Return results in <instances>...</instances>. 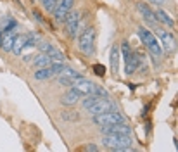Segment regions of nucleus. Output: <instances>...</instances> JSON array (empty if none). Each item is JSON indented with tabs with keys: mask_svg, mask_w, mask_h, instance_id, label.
Wrapping results in <instances>:
<instances>
[{
	"mask_svg": "<svg viewBox=\"0 0 178 152\" xmlns=\"http://www.w3.org/2000/svg\"><path fill=\"white\" fill-rule=\"evenodd\" d=\"M50 64H54L52 62V59L47 55V54H38L35 59H33V66L36 68V69H40V68H45V66H50Z\"/></svg>",
	"mask_w": 178,
	"mask_h": 152,
	"instance_id": "20",
	"label": "nucleus"
},
{
	"mask_svg": "<svg viewBox=\"0 0 178 152\" xmlns=\"http://www.w3.org/2000/svg\"><path fill=\"white\" fill-rule=\"evenodd\" d=\"M30 41V35L28 33H16V36H14V43H12V50L11 52H14V54H19L21 50L24 49V45Z\"/></svg>",
	"mask_w": 178,
	"mask_h": 152,
	"instance_id": "15",
	"label": "nucleus"
},
{
	"mask_svg": "<svg viewBox=\"0 0 178 152\" xmlns=\"http://www.w3.org/2000/svg\"><path fill=\"white\" fill-rule=\"evenodd\" d=\"M71 88L73 90H76L81 97H85V95H97V97H107V92L104 90V88H100L99 85H95V83H92V81H88V80H85V78H80V80H76L73 85H71Z\"/></svg>",
	"mask_w": 178,
	"mask_h": 152,
	"instance_id": "3",
	"label": "nucleus"
},
{
	"mask_svg": "<svg viewBox=\"0 0 178 152\" xmlns=\"http://www.w3.org/2000/svg\"><path fill=\"white\" fill-rule=\"evenodd\" d=\"M130 54H131V47H130V43H128V41H123V43H121V55H123V61H126Z\"/></svg>",
	"mask_w": 178,
	"mask_h": 152,
	"instance_id": "23",
	"label": "nucleus"
},
{
	"mask_svg": "<svg viewBox=\"0 0 178 152\" xmlns=\"http://www.w3.org/2000/svg\"><path fill=\"white\" fill-rule=\"evenodd\" d=\"M80 78H83L80 73H76L74 69H68V68H64L59 74H57V81H59V85H62V86H71L76 80H80Z\"/></svg>",
	"mask_w": 178,
	"mask_h": 152,
	"instance_id": "12",
	"label": "nucleus"
},
{
	"mask_svg": "<svg viewBox=\"0 0 178 152\" xmlns=\"http://www.w3.org/2000/svg\"><path fill=\"white\" fill-rule=\"evenodd\" d=\"M156 17H158V21H161V23H164L168 26H173V19L166 11H158L156 12Z\"/></svg>",
	"mask_w": 178,
	"mask_h": 152,
	"instance_id": "22",
	"label": "nucleus"
},
{
	"mask_svg": "<svg viewBox=\"0 0 178 152\" xmlns=\"http://www.w3.org/2000/svg\"><path fill=\"white\" fill-rule=\"evenodd\" d=\"M78 118H80V116H78L76 111H64V113H62V119H66V121H69V119H71V121H76Z\"/></svg>",
	"mask_w": 178,
	"mask_h": 152,
	"instance_id": "24",
	"label": "nucleus"
},
{
	"mask_svg": "<svg viewBox=\"0 0 178 152\" xmlns=\"http://www.w3.org/2000/svg\"><path fill=\"white\" fill-rule=\"evenodd\" d=\"M66 33L68 36L74 38L78 35V30H80V24H81V12L80 11H71L68 16H66Z\"/></svg>",
	"mask_w": 178,
	"mask_h": 152,
	"instance_id": "7",
	"label": "nucleus"
},
{
	"mask_svg": "<svg viewBox=\"0 0 178 152\" xmlns=\"http://www.w3.org/2000/svg\"><path fill=\"white\" fill-rule=\"evenodd\" d=\"M64 62H54L50 66H45V68H40L35 71V80L38 81H43V80H50L54 76H57L62 69H64Z\"/></svg>",
	"mask_w": 178,
	"mask_h": 152,
	"instance_id": "6",
	"label": "nucleus"
},
{
	"mask_svg": "<svg viewBox=\"0 0 178 152\" xmlns=\"http://www.w3.org/2000/svg\"><path fill=\"white\" fill-rule=\"evenodd\" d=\"M94 45H95V30L92 26H88L86 30H83V33L78 38V49L85 54H92Z\"/></svg>",
	"mask_w": 178,
	"mask_h": 152,
	"instance_id": "4",
	"label": "nucleus"
},
{
	"mask_svg": "<svg viewBox=\"0 0 178 152\" xmlns=\"http://www.w3.org/2000/svg\"><path fill=\"white\" fill-rule=\"evenodd\" d=\"M55 2H57V0H42L43 9H45V11H49V12H52V9H54Z\"/></svg>",
	"mask_w": 178,
	"mask_h": 152,
	"instance_id": "25",
	"label": "nucleus"
},
{
	"mask_svg": "<svg viewBox=\"0 0 178 152\" xmlns=\"http://www.w3.org/2000/svg\"><path fill=\"white\" fill-rule=\"evenodd\" d=\"M159 43L163 50H166L168 54H171L175 49H176V40H175V35L171 31H166V30H159Z\"/></svg>",
	"mask_w": 178,
	"mask_h": 152,
	"instance_id": "11",
	"label": "nucleus"
},
{
	"mask_svg": "<svg viewBox=\"0 0 178 152\" xmlns=\"http://www.w3.org/2000/svg\"><path fill=\"white\" fill-rule=\"evenodd\" d=\"M150 2H154V4H163L164 0H150Z\"/></svg>",
	"mask_w": 178,
	"mask_h": 152,
	"instance_id": "28",
	"label": "nucleus"
},
{
	"mask_svg": "<svg viewBox=\"0 0 178 152\" xmlns=\"http://www.w3.org/2000/svg\"><path fill=\"white\" fill-rule=\"evenodd\" d=\"M140 61H142V57H140L137 52H133V50H131V54H130V55H128V59L125 61V73H126L128 76H131L133 73H135V71L138 69Z\"/></svg>",
	"mask_w": 178,
	"mask_h": 152,
	"instance_id": "14",
	"label": "nucleus"
},
{
	"mask_svg": "<svg viewBox=\"0 0 178 152\" xmlns=\"http://www.w3.org/2000/svg\"><path fill=\"white\" fill-rule=\"evenodd\" d=\"M16 26H17V21H16L12 16H4V17H0V30H2V33L11 31V30H16Z\"/></svg>",
	"mask_w": 178,
	"mask_h": 152,
	"instance_id": "19",
	"label": "nucleus"
},
{
	"mask_svg": "<svg viewBox=\"0 0 178 152\" xmlns=\"http://www.w3.org/2000/svg\"><path fill=\"white\" fill-rule=\"evenodd\" d=\"M100 132H102V135H107V133L130 135L131 133V128L126 123H114V124H104V126H100Z\"/></svg>",
	"mask_w": 178,
	"mask_h": 152,
	"instance_id": "13",
	"label": "nucleus"
},
{
	"mask_svg": "<svg viewBox=\"0 0 178 152\" xmlns=\"http://www.w3.org/2000/svg\"><path fill=\"white\" fill-rule=\"evenodd\" d=\"M80 97H81V95H80L76 90L71 88V90H68V92L61 97V104H62V105H74V104L80 100Z\"/></svg>",
	"mask_w": 178,
	"mask_h": 152,
	"instance_id": "18",
	"label": "nucleus"
},
{
	"mask_svg": "<svg viewBox=\"0 0 178 152\" xmlns=\"http://www.w3.org/2000/svg\"><path fill=\"white\" fill-rule=\"evenodd\" d=\"M73 5H74V0H57L52 12H54V19L57 21V23H61V21L66 19V16H68L71 11H73Z\"/></svg>",
	"mask_w": 178,
	"mask_h": 152,
	"instance_id": "8",
	"label": "nucleus"
},
{
	"mask_svg": "<svg viewBox=\"0 0 178 152\" xmlns=\"http://www.w3.org/2000/svg\"><path fill=\"white\" fill-rule=\"evenodd\" d=\"M137 35H138L140 41L149 49V52H150L152 55H156V57H161V55H163V47H161V43H159L158 36H156L152 31H149L147 28L140 26L138 31H137Z\"/></svg>",
	"mask_w": 178,
	"mask_h": 152,
	"instance_id": "2",
	"label": "nucleus"
},
{
	"mask_svg": "<svg viewBox=\"0 0 178 152\" xmlns=\"http://www.w3.org/2000/svg\"><path fill=\"white\" fill-rule=\"evenodd\" d=\"M137 9L140 11V16H144V19L147 21H152V23H158V17H156V12L144 2H138L137 4Z\"/></svg>",
	"mask_w": 178,
	"mask_h": 152,
	"instance_id": "17",
	"label": "nucleus"
},
{
	"mask_svg": "<svg viewBox=\"0 0 178 152\" xmlns=\"http://www.w3.org/2000/svg\"><path fill=\"white\" fill-rule=\"evenodd\" d=\"M83 149H85V150H92V152L99 150V147H97V145H94V143H88V145H85Z\"/></svg>",
	"mask_w": 178,
	"mask_h": 152,
	"instance_id": "27",
	"label": "nucleus"
},
{
	"mask_svg": "<svg viewBox=\"0 0 178 152\" xmlns=\"http://www.w3.org/2000/svg\"><path fill=\"white\" fill-rule=\"evenodd\" d=\"M102 145L109 150H130L131 149V138H130V135L107 133L102 137Z\"/></svg>",
	"mask_w": 178,
	"mask_h": 152,
	"instance_id": "1",
	"label": "nucleus"
},
{
	"mask_svg": "<svg viewBox=\"0 0 178 152\" xmlns=\"http://www.w3.org/2000/svg\"><path fill=\"white\" fill-rule=\"evenodd\" d=\"M111 109H113V102L107 100V97H95V100L86 107V111L90 113L92 116L94 114L105 113V111H111Z\"/></svg>",
	"mask_w": 178,
	"mask_h": 152,
	"instance_id": "9",
	"label": "nucleus"
},
{
	"mask_svg": "<svg viewBox=\"0 0 178 152\" xmlns=\"http://www.w3.org/2000/svg\"><path fill=\"white\" fill-rule=\"evenodd\" d=\"M94 73L97 76H104L105 74V68L102 66V64H95V66H94Z\"/></svg>",
	"mask_w": 178,
	"mask_h": 152,
	"instance_id": "26",
	"label": "nucleus"
},
{
	"mask_svg": "<svg viewBox=\"0 0 178 152\" xmlns=\"http://www.w3.org/2000/svg\"><path fill=\"white\" fill-rule=\"evenodd\" d=\"M36 47H38V50L40 52H43V54H47L50 59H52V62H64V54L59 50V49H55L52 43H47V41H40V43H36Z\"/></svg>",
	"mask_w": 178,
	"mask_h": 152,
	"instance_id": "10",
	"label": "nucleus"
},
{
	"mask_svg": "<svg viewBox=\"0 0 178 152\" xmlns=\"http://www.w3.org/2000/svg\"><path fill=\"white\" fill-rule=\"evenodd\" d=\"M118 61H119V49L113 47V50H111V69H113V73L118 71Z\"/></svg>",
	"mask_w": 178,
	"mask_h": 152,
	"instance_id": "21",
	"label": "nucleus"
},
{
	"mask_svg": "<svg viewBox=\"0 0 178 152\" xmlns=\"http://www.w3.org/2000/svg\"><path fill=\"white\" fill-rule=\"evenodd\" d=\"M94 124H99V126H104V124H114V123H126L125 121V116L116 113V111H105V113H100V114H94L92 118Z\"/></svg>",
	"mask_w": 178,
	"mask_h": 152,
	"instance_id": "5",
	"label": "nucleus"
},
{
	"mask_svg": "<svg viewBox=\"0 0 178 152\" xmlns=\"http://www.w3.org/2000/svg\"><path fill=\"white\" fill-rule=\"evenodd\" d=\"M14 36H16V30H11V31H5L0 38V49L5 50V52H11L12 50V43H14Z\"/></svg>",
	"mask_w": 178,
	"mask_h": 152,
	"instance_id": "16",
	"label": "nucleus"
}]
</instances>
